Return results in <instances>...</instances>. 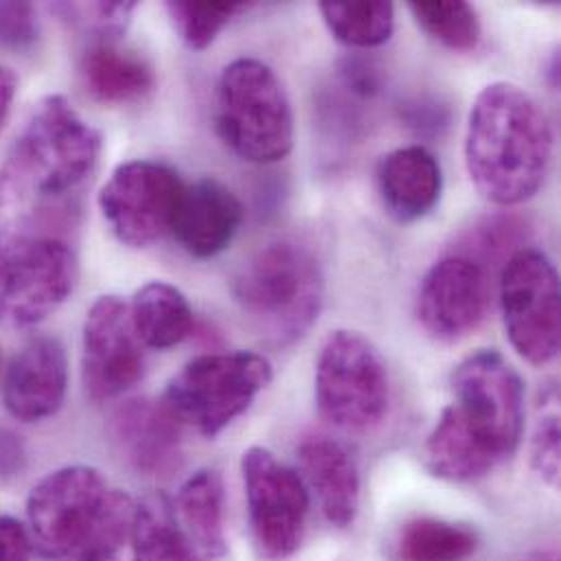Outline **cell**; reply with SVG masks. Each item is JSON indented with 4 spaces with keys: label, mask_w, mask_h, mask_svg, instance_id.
<instances>
[{
    "label": "cell",
    "mask_w": 561,
    "mask_h": 561,
    "mask_svg": "<svg viewBox=\"0 0 561 561\" xmlns=\"http://www.w3.org/2000/svg\"><path fill=\"white\" fill-rule=\"evenodd\" d=\"M101 147V134L68 99L46 96L31 110L0 167V265L37 241L64 239Z\"/></svg>",
    "instance_id": "obj_1"
},
{
    "label": "cell",
    "mask_w": 561,
    "mask_h": 561,
    "mask_svg": "<svg viewBox=\"0 0 561 561\" xmlns=\"http://www.w3.org/2000/svg\"><path fill=\"white\" fill-rule=\"evenodd\" d=\"M453 402L426 439L428 470L472 483L512 459L525 433V382L496 350H479L453 371Z\"/></svg>",
    "instance_id": "obj_2"
},
{
    "label": "cell",
    "mask_w": 561,
    "mask_h": 561,
    "mask_svg": "<svg viewBox=\"0 0 561 561\" xmlns=\"http://www.w3.org/2000/svg\"><path fill=\"white\" fill-rule=\"evenodd\" d=\"M553 158V129L542 105L520 85L496 81L477 96L466 131V167L474 188L496 206L531 199Z\"/></svg>",
    "instance_id": "obj_3"
},
{
    "label": "cell",
    "mask_w": 561,
    "mask_h": 561,
    "mask_svg": "<svg viewBox=\"0 0 561 561\" xmlns=\"http://www.w3.org/2000/svg\"><path fill=\"white\" fill-rule=\"evenodd\" d=\"M134 514V499L90 466L50 472L26 501L31 542L57 561H121Z\"/></svg>",
    "instance_id": "obj_4"
},
{
    "label": "cell",
    "mask_w": 561,
    "mask_h": 561,
    "mask_svg": "<svg viewBox=\"0 0 561 561\" xmlns=\"http://www.w3.org/2000/svg\"><path fill=\"white\" fill-rule=\"evenodd\" d=\"M217 131L243 160L274 164L295 142V118L278 75L261 59L228 64L217 83Z\"/></svg>",
    "instance_id": "obj_5"
},
{
    "label": "cell",
    "mask_w": 561,
    "mask_h": 561,
    "mask_svg": "<svg viewBox=\"0 0 561 561\" xmlns=\"http://www.w3.org/2000/svg\"><path fill=\"white\" fill-rule=\"evenodd\" d=\"M237 301L280 343H293L317 321L323 274L314 254L293 241L259 250L232 284Z\"/></svg>",
    "instance_id": "obj_6"
},
{
    "label": "cell",
    "mask_w": 561,
    "mask_h": 561,
    "mask_svg": "<svg viewBox=\"0 0 561 561\" xmlns=\"http://www.w3.org/2000/svg\"><path fill=\"white\" fill-rule=\"evenodd\" d=\"M272 376V363L256 352L204 354L171 378L162 402L182 426L213 439L256 402Z\"/></svg>",
    "instance_id": "obj_7"
},
{
    "label": "cell",
    "mask_w": 561,
    "mask_h": 561,
    "mask_svg": "<svg viewBox=\"0 0 561 561\" xmlns=\"http://www.w3.org/2000/svg\"><path fill=\"white\" fill-rule=\"evenodd\" d=\"M314 402L321 420L343 433H369L389 409V374L378 347L354 330H334L317 356Z\"/></svg>",
    "instance_id": "obj_8"
},
{
    "label": "cell",
    "mask_w": 561,
    "mask_h": 561,
    "mask_svg": "<svg viewBox=\"0 0 561 561\" xmlns=\"http://www.w3.org/2000/svg\"><path fill=\"white\" fill-rule=\"evenodd\" d=\"M501 310L512 347L531 365L560 354V278L547 254L516 250L501 274Z\"/></svg>",
    "instance_id": "obj_9"
},
{
    "label": "cell",
    "mask_w": 561,
    "mask_h": 561,
    "mask_svg": "<svg viewBox=\"0 0 561 561\" xmlns=\"http://www.w3.org/2000/svg\"><path fill=\"white\" fill-rule=\"evenodd\" d=\"M186 184L162 162L121 164L99 193V208L112 234L134 250H145L173 234Z\"/></svg>",
    "instance_id": "obj_10"
},
{
    "label": "cell",
    "mask_w": 561,
    "mask_h": 561,
    "mask_svg": "<svg viewBox=\"0 0 561 561\" xmlns=\"http://www.w3.org/2000/svg\"><path fill=\"white\" fill-rule=\"evenodd\" d=\"M254 540L272 561L288 560L304 542L310 494L301 477L278 457L252 446L241 461Z\"/></svg>",
    "instance_id": "obj_11"
},
{
    "label": "cell",
    "mask_w": 561,
    "mask_h": 561,
    "mask_svg": "<svg viewBox=\"0 0 561 561\" xmlns=\"http://www.w3.org/2000/svg\"><path fill=\"white\" fill-rule=\"evenodd\" d=\"M79 263L66 239H46L0 265V325L31 328L75 290Z\"/></svg>",
    "instance_id": "obj_12"
},
{
    "label": "cell",
    "mask_w": 561,
    "mask_h": 561,
    "mask_svg": "<svg viewBox=\"0 0 561 561\" xmlns=\"http://www.w3.org/2000/svg\"><path fill=\"white\" fill-rule=\"evenodd\" d=\"M83 387L94 402L129 391L142 376L145 352L129 304L116 295L99 297L83 321Z\"/></svg>",
    "instance_id": "obj_13"
},
{
    "label": "cell",
    "mask_w": 561,
    "mask_h": 561,
    "mask_svg": "<svg viewBox=\"0 0 561 561\" xmlns=\"http://www.w3.org/2000/svg\"><path fill=\"white\" fill-rule=\"evenodd\" d=\"M492 286L485 267L463 254L435 263L417 293V319L437 341H459L474 332L490 308Z\"/></svg>",
    "instance_id": "obj_14"
},
{
    "label": "cell",
    "mask_w": 561,
    "mask_h": 561,
    "mask_svg": "<svg viewBox=\"0 0 561 561\" xmlns=\"http://www.w3.org/2000/svg\"><path fill=\"white\" fill-rule=\"evenodd\" d=\"M182 428L162 400L136 398L112 413L107 433L118 459L136 474L167 479L184 459Z\"/></svg>",
    "instance_id": "obj_15"
},
{
    "label": "cell",
    "mask_w": 561,
    "mask_h": 561,
    "mask_svg": "<svg viewBox=\"0 0 561 561\" xmlns=\"http://www.w3.org/2000/svg\"><path fill=\"white\" fill-rule=\"evenodd\" d=\"M68 391L66 350L55 336H33L11 358L2 400L11 417L20 422H42L55 415Z\"/></svg>",
    "instance_id": "obj_16"
},
{
    "label": "cell",
    "mask_w": 561,
    "mask_h": 561,
    "mask_svg": "<svg viewBox=\"0 0 561 561\" xmlns=\"http://www.w3.org/2000/svg\"><path fill=\"white\" fill-rule=\"evenodd\" d=\"M245 221L241 199L221 182L206 178L186 184L173 237L193 259H215L230 248Z\"/></svg>",
    "instance_id": "obj_17"
},
{
    "label": "cell",
    "mask_w": 561,
    "mask_h": 561,
    "mask_svg": "<svg viewBox=\"0 0 561 561\" xmlns=\"http://www.w3.org/2000/svg\"><path fill=\"white\" fill-rule=\"evenodd\" d=\"M297 461L323 518L336 529L352 527L360 505V477L352 455L332 437L310 435L297 446Z\"/></svg>",
    "instance_id": "obj_18"
},
{
    "label": "cell",
    "mask_w": 561,
    "mask_h": 561,
    "mask_svg": "<svg viewBox=\"0 0 561 561\" xmlns=\"http://www.w3.org/2000/svg\"><path fill=\"white\" fill-rule=\"evenodd\" d=\"M376 182L382 208L404 226L431 215L444 191L439 160L420 145L387 153L378 164Z\"/></svg>",
    "instance_id": "obj_19"
},
{
    "label": "cell",
    "mask_w": 561,
    "mask_h": 561,
    "mask_svg": "<svg viewBox=\"0 0 561 561\" xmlns=\"http://www.w3.org/2000/svg\"><path fill=\"white\" fill-rule=\"evenodd\" d=\"M173 510L180 527L204 560H219L228 553L226 490L217 470L204 468L191 474L182 483Z\"/></svg>",
    "instance_id": "obj_20"
},
{
    "label": "cell",
    "mask_w": 561,
    "mask_h": 561,
    "mask_svg": "<svg viewBox=\"0 0 561 561\" xmlns=\"http://www.w3.org/2000/svg\"><path fill=\"white\" fill-rule=\"evenodd\" d=\"M81 79L85 90L105 105L138 103L156 88L147 59L112 42H96L83 53Z\"/></svg>",
    "instance_id": "obj_21"
},
{
    "label": "cell",
    "mask_w": 561,
    "mask_h": 561,
    "mask_svg": "<svg viewBox=\"0 0 561 561\" xmlns=\"http://www.w3.org/2000/svg\"><path fill=\"white\" fill-rule=\"evenodd\" d=\"M131 321L142 345L169 350L193 332V308L186 295L169 282L145 284L129 304Z\"/></svg>",
    "instance_id": "obj_22"
},
{
    "label": "cell",
    "mask_w": 561,
    "mask_h": 561,
    "mask_svg": "<svg viewBox=\"0 0 561 561\" xmlns=\"http://www.w3.org/2000/svg\"><path fill=\"white\" fill-rule=\"evenodd\" d=\"M129 545L134 561H206L180 527L167 496L136 503Z\"/></svg>",
    "instance_id": "obj_23"
},
{
    "label": "cell",
    "mask_w": 561,
    "mask_h": 561,
    "mask_svg": "<svg viewBox=\"0 0 561 561\" xmlns=\"http://www.w3.org/2000/svg\"><path fill=\"white\" fill-rule=\"evenodd\" d=\"M479 549V536L457 523L442 518L409 520L396 540L402 561H466Z\"/></svg>",
    "instance_id": "obj_24"
},
{
    "label": "cell",
    "mask_w": 561,
    "mask_h": 561,
    "mask_svg": "<svg viewBox=\"0 0 561 561\" xmlns=\"http://www.w3.org/2000/svg\"><path fill=\"white\" fill-rule=\"evenodd\" d=\"M319 13L332 33L345 46L374 48L385 44L396 24V7L391 2H319Z\"/></svg>",
    "instance_id": "obj_25"
},
{
    "label": "cell",
    "mask_w": 561,
    "mask_h": 561,
    "mask_svg": "<svg viewBox=\"0 0 561 561\" xmlns=\"http://www.w3.org/2000/svg\"><path fill=\"white\" fill-rule=\"evenodd\" d=\"M420 28L450 50L468 53L481 42L483 26L477 9L463 0H420L409 2Z\"/></svg>",
    "instance_id": "obj_26"
},
{
    "label": "cell",
    "mask_w": 561,
    "mask_h": 561,
    "mask_svg": "<svg viewBox=\"0 0 561 561\" xmlns=\"http://www.w3.org/2000/svg\"><path fill=\"white\" fill-rule=\"evenodd\" d=\"M243 9V2H167V13L178 35L193 50H206L213 46L230 20Z\"/></svg>",
    "instance_id": "obj_27"
},
{
    "label": "cell",
    "mask_w": 561,
    "mask_h": 561,
    "mask_svg": "<svg viewBox=\"0 0 561 561\" xmlns=\"http://www.w3.org/2000/svg\"><path fill=\"white\" fill-rule=\"evenodd\" d=\"M136 7V2H88L59 4L57 11H61L72 24L96 33L101 42H112L127 31Z\"/></svg>",
    "instance_id": "obj_28"
},
{
    "label": "cell",
    "mask_w": 561,
    "mask_h": 561,
    "mask_svg": "<svg viewBox=\"0 0 561 561\" xmlns=\"http://www.w3.org/2000/svg\"><path fill=\"white\" fill-rule=\"evenodd\" d=\"M560 413L545 411L536 422L529 455L536 474L551 488L560 485Z\"/></svg>",
    "instance_id": "obj_29"
},
{
    "label": "cell",
    "mask_w": 561,
    "mask_h": 561,
    "mask_svg": "<svg viewBox=\"0 0 561 561\" xmlns=\"http://www.w3.org/2000/svg\"><path fill=\"white\" fill-rule=\"evenodd\" d=\"M37 9L31 2H0V46L26 50L37 42Z\"/></svg>",
    "instance_id": "obj_30"
},
{
    "label": "cell",
    "mask_w": 561,
    "mask_h": 561,
    "mask_svg": "<svg viewBox=\"0 0 561 561\" xmlns=\"http://www.w3.org/2000/svg\"><path fill=\"white\" fill-rule=\"evenodd\" d=\"M26 470V448L22 439L0 426V485H9L18 481Z\"/></svg>",
    "instance_id": "obj_31"
},
{
    "label": "cell",
    "mask_w": 561,
    "mask_h": 561,
    "mask_svg": "<svg viewBox=\"0 0 561 561\" xmlns=\"http://www.w3.org/2000/svg\"><path fill=\"white\" fill-rule=\"evenodd\" d=\"M33 542L22 523L0 516V561H31Z\"/></svg>",
    "instance_id": "obj_32"
},
{
    "label": "cell",
    "mask_w": 561,
    "mask_h": 561,
    "mask_svg": "<svg viewBox=\"0 0 561 561\" xmlns=\"http://www.w3.org/2000/svg\"><path fill=\"white\" fill-rule=\"evenodd\" d=\"M15 92H18L15 72L11 68H7V66H0V129H2L4 121L9 118Z\"/></svg>",
    "instance_id": "obj_33"
},
{
    "label": "cell",
    "mask_w": 561,
    "mask_h": 561,
    "mask_svg": "<svg viewBox=\"0 0 561 561\" xmlns=\"http://www.w3.org/2000/svg\"><path fill=\"white\" fill-rule=\"evenodd\" d=\"M525 561H560L558 560V556L556 553H536V556H531V558H527Z\"/></svg>",
    "instance_id": "obj_34"
},
{
    "label": "cell",
    "mask_w": 561,
    "mask_h": 561,
    "mask_svg": "<svg viewBox=\"0 0 561 561\" xmlns=\"http://www.w3.org/2000/svg\"><path fill=\"white\" fill-rule=\"evenodd\" d=\"M0 360H2V356H0Z\"/></svg>",
    "instance_id": "obj_35"
}]
</instances>
